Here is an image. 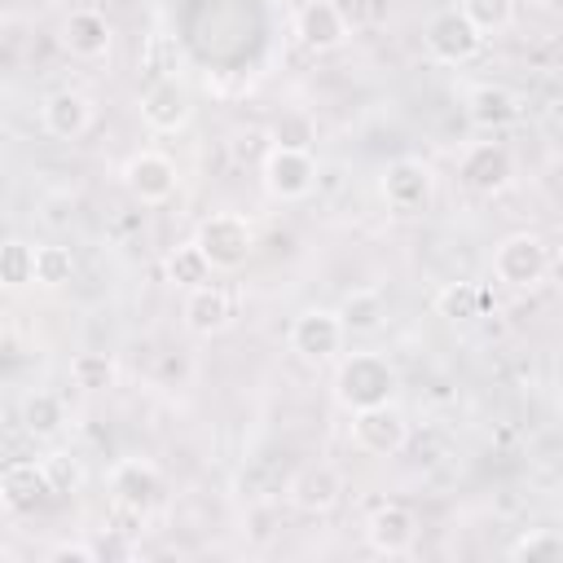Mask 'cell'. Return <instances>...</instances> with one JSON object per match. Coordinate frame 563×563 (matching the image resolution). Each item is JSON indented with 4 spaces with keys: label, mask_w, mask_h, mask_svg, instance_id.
Here are the masks:
<instances>
[{
    "label": "cell",
    "mask_w": 563,
    "mask_h": 563,
    "mask_svg": "<svg viewBox=\"0 0 563 563\" xmlns=\"http://www.w3.org/2000/svg\"><path fill=\"white\" fill-rule=\"evenodd\" d=\"M435 312H440L444 321H453V325L475 321V317L484 312V286H479V282H444V286L435 290Z\"/></svg>",
    "instance_id": "cell-23"
},
{
    "label": "cell",
    "mask_w": 563,
    "mask_h": 563,
    "mask_svg": "<svg viewBox=\"0 0 563 563\" xmlns=\"http://www.w3.org/2000/svg\"><path fill=\"white\" fill-rule=\"evenodd\" d=\"M493 277L515 286V290H532L537 282L550 277V251L537 233H510L493 246Z\"/></svg>",
    "instance_id": "cell-3"
},
{
    "label": "cell",
    "mask_w": 563,
    "mask_h": 563,
    "mask_svg": "<svg viewBox=\"0 0 563 563\" xmlns=\"http://www.w3.org/2000/svg\"><path fill=\"white\" fill-rule=\"evenodd\" d=\"M295 35L303 48L312 53H334L343 40H347V18L334 0H308L295 18Z\"/></svg>",
    "instance_id": "cell-15"
},
{
    "label": "cell",
    "mask_w": 563,
    "mask_h": 563,
    "mask_svg": "<svg viewBox=\"0 0 563 563\" xmlns=\"http://www.w3.org/2000/svg\"><path fill=\"white\" fill-rule=\"evenodd\" d=\"M462 13L479 26V35H497L515 22V0H462Z\"/></svg>",
    "instance_id": "cell-30"
},
{
    "label": "cell",
    "mask_w": 563,
    "mask_h": 563,
    "mask_svg": "<svg viewBox=\"0 0 563 563\" xmlns=\"http://www.w3.org/2000/svg\"><path fill=\"white\" fill-rule=\"evenodd\" d=\"M110 22H106V13H97V9H70L66 13V22H62V48L70 53V57H84V62H97V57H106L110 53Z\"/></svg>",
    "instance_id": "cell-17"
},
{
    "label": "cell",
    "mask_w": 563,
    "mask_h": 563,
    "mask_svg": "<svg viewBox=\"0 0 563 563\" xmlns=\"http://www.w3.org/2000/svg\"><path fill=\"white\" fill-rule=\"evenodd\" d=\"M194 242L207 251V260H211L216 273H233V268H242V264L251 260V251H255V229H251L246 216H238V211H211V216L198 224Z\"/></svg>",
    "instance_id": "cell-2"
},
{
    "label": "cell",
    "mask_w": 563,
    "mask_h": 563,
    "mask_svg": "<svg viewBox=\"0 0 563 563\" xmlns=\"http://www.w3.org/2000/svg\"><path fill=\"white\" fill-rule=\"evenodd\" d=\"M53 497H57V488H53V475H48L44 462H26L22 457V462L4 466V475H0V506L9 515H35Z\"/></svg>",
    "instance_id": "cell-10"
},
{
    "label": "cell",
    "mask_w": 563,
    "mask_h": 563,
    "mask_svg": "<svg viewBox=\"0 0 563 563\" xmlns=\"http://www.w3.org/2000/svg\"><path fill=\"white\" fill-rule=\"evenodd\" d=\"M22 427L35 440H53L66 427V405L53 391H26L22 396Z\"/></svg>",
    "instance_id": "cell-22"
},
{
    "label": "cell",
    "mask_w": 563,
    "mask_h": 563,
    "mask_svg": "<svg viewBox=\"0 0 563 563\" xmlns=\"http://www.w3.org/2000/svg\"><path fill=\"white\" fill-rule=\"evenodd\" d=\"M163 268H167V282L176 286V290H198V286H207L211 282V260H207V251L198 246V242H180V246H172L167 251V260H163Z\"/></svg>",
    "instance_id": "cell-21"
},
{
    "label": "cell",
    "mask_w": 563,
    "mask_h": 563,
    "mask_svg": "<svg viewBox=\"0 0 563 563\" xmlns=\"http://www.w3.org/2000/svg\"><path fill=\"white\" fill-rule=\"evenodd\" d=\"M339 317H343V325H347L352 334H374V330L383 325L387 308H383V295H378V290H352V295L339 303Z\"/></svg>",
    "instance_id": "cell-24"
},
{
    "label": "cell",
    "mask_w": 563,
    "mask_h": 563,
    "mask_svg": "<svg viewBox=\"0 0 563 563\" xmlns=\"http://www.w3.org/2000/svg\"><path fill=\"white\" fill-rule=\"evenodd\" d=\"M176 180H180L176 163H172L167 154H158V150H141V154H132L128 167H123V185H128V194H132L141 207H158V202H167V198L176 194Z\"/></svg>",
    "instance_id": "cell-13"
},
{
    "label": "cell",
    "mask_w": 563,
    "mask_h": 563,
    "mask_svg": "<svg viewBox=\"0 0 563 563\" xmlns=\"http://www.w3.org/2000/svg\"><path fill=\"white\" fill-rule=\"evenodd\" d=\"M0 277H4V286H9V290H18V286L35 282V246H31V242H22V238H9V242H4V251H0Z\"/></svg>",
    "instance_id": "cell-28"
},
{
    "label": "cell",
    "mask_w": 563,
    "mask_h": 563,
    "mask_svg": "<svg viewBox=\"0 0 563 563\" xmlns=\"http://www.w3.org/2000/svg\"><path fill=\"white\" fill-rule=\"evenodd\" d=\"M466 119L475 128H484V132H501V128H510L519 119V97L510 88H501V84H475L466 92Z\"/></svg>",
    "instance_id": "cell-20"
},
{
    "label": "cell",
    "mask_w": 563,
    "mask_h": 563,
    "mask_svg": "<svg viewBox=\"0 0 563 563\" xmlns=\"http://www.w3.org/2000/svg\"><path fill=\"white\" fill-rule=\"evenodd\" d=\"M422 40H427V53H431L435 62H444V66H462V62H471V57L484 48V35H479V26L462 13V4H457V9H440V13L427 22Z\"/></svg>",
    "instance_id": "cell-5"
},
{
    "label": "cell",
    "mask_w": 563,
    "mask_h": 563,
    "mask_svg": "<svg viewBox=\"0 0 563 563\" xmlns=\"http://www.w3.org/2000/svg\"><path fill=\"white\" fill-rule=\"evenodd\" d=\"M194 106H189V92L176 84V79H154L145 92H141V119L145 128L154 132H180L189 123Z\"/></svg>",
    "instance_id": "cell-16"
},
{
    "label": "cell",
    "mask_w": 563,
    "mask_h": 563,
    "mask_svg": "<svg viewBox=\"0 0 563 563\" xmlns=\"http://www.w3.org/2000/svg\"><path fill=\"white\" fill-rule=\"evenodd\" d=\"M110 497L119 510H132V515H150L163 497H167V484H163V471L145 457H123L110 466Z\"/></svg>",
    "instance_id": "cell-4"
},
{
    "label": "cell",
    "mask_w": 563,
    "mask_h": 563,
    "mask_svg": "<svg viewBox=\"0 0 563 563\" xmlns=\"http://www.w3.org/2000/svg\"><path fill=\"white\" fill-rule=\"evenodd\" d=\"M180 317H185V330H189V334L211 339V334H220V330L233 321V299H229V290H220V286L207 282V286H198V290H185Z\"/></svg>",
    "instance_id": "cell-18"
},
{
    "label": "cell",
    "mask_w": 563,
    "mask_h": 563,
    "mask_svg": "<svg viewBox=\"0 0 563 563\" xmlns=\"http://www.w3.org/2000/svg\"><path fill=\"white\" fill-rule=\"evenodd\" d=\"M506 554L519 559V563H563V532H554V528H532V532H523Z\"/></svg>",
    "instance_id": "cell-26"
},
{
    "label": "cell",
    "mask_w": 563,
    "mask_h": 563,
    "mask_svg": "<svg viewBox=\"0 0 563 563\" xmlns=\"http://www.w3.org/2000/svg\"><path fill=\"white\" fill-rule=\"evenodd\" d=\"M273 145L282 150H308L312 154V141H317V123L303 114V110H286L277 123H273Z\"/></svg>",
    "instance_id": "cell-29"
},
{
    "label": "cell",
    "mask_w": 563,
    "mask_h": 563,
    "mask_svg": "<svg viewBox=\"0 0 563 563\" xmlns=\"http://www.w3.org/2000/svg\"><path fill=\"white\" fill-rule=\"evenodd\" d=\"M550 282L563 290V251H559V255H550Z\"/></svg>",
    "instance_id": "cell-32"
},
{
    "label": "cell",
    "mask_w": 563,
    "mask_h": 563,
    "mask_svg": "<svg viewBox=\"0 0 563 563\" xmlns=\"http://www.w3.org/2000/svg\"><path fill=\"white\" fill-rule=\"evenodd\" d=\"M260 176H264V189L268 198L277 202H299L312 194L317 185V163L308 150H282V145H268L264 163H260Z\"/></svg>",
    "instance_id": "cell-6"
},
{
    "label": "cell",
    "mask_w": 563,
    "mask_h": 563,
    "mask_svg": "<svg viewBox=\"0 0 563 563\" xmlns=\"http://www.w3.org/2000/svg\"><path fill=\"white\" fill-rule=\"evenodd\" d=\"M365 541H369L378 554H387V559L409 554L413 541H418V519H413V510L400 506V501H383V506H374L369 519H365Z\"/></svg>",
    "instance_id": "cell-14"
},
{
    "label": "cell",
    "mask_w": 563,
    "mask_h": 563,
    "mask_svg": "<svg viewBox=\"0 0 563 563\" xmlns=\"http://www.w3.org/2000/svg\"><path fill=\"white\" fill-rule=\"evenodd\" d=\"M457 176L466 189L475 194H501L510 180H515V154L501 145V141H475L462 163H457Z\"/></svg>",
    "instance_id": "cell-12"
},
{
    "label": "cell",
    "mask_w": 563,
    "mask_h": 563,
    "mask_svg": "<svg viewBox=\"0 0 563 563\" xmlns=\"http://www.w3.org/2000/svg\"><path fill=\"white\" fill-rule=\"evenodd\" d=\"M101 550L97 545H84V541H57L48 550V563H97Z\"/></svg>",
    "instance_id": "cell-31"
},
{
    "label": "cell",
    "mask_w": 563,
    "mask_h": 563,
    "mask_svg": "<svg viewBox=\"0 0 563 563\" xmlns=\"http://www.w3.org/2000/svg\"><path fill=\"white\" fill-rule=\"evenodd\" d=\"M343 339H347V325H343L339 308H303L290 321V347L303 361H330V356H339L343 352Z\"/></svg>",
    "instance_id": "cell-9"
},
{
    "label": "cell",
    "mask_w": 563,
    "mask_h": 563,
    "mask_svg": "<svg viewBox=\"0 0 563 563\" xmlns=\"http://www.w3.org/2000/svg\"><path fill=\"white\" fill-rule=\"evenodd\" d=\"M286 497H290V506L299 515H330L343 501V475L330 462H308V466H299L290 475Z\"/></svg>",
    "instance_id": "cell-11"
},
{
    "label": "cell",
    "mask_w": 563,
    "mask_h": 563,
    "mask_svg": "<svg viewBox=\"0 0 563 563\" xmlns=\"http://www.w3.org/2000/svg\"><path fill=\"white\" fill-rule=\"evenodd\" d=\"M70 277H75V255H70L66 246H57V242L35 246V286L57 290V286H66Z\"/></svg>",
    "instance_id": "cell-27"
},
{
    "label": "cell",
    "mask_w": 563,
    "mask_h": 563,
    "mask_svg": "<svg viewBox=\"0 0 563 563\" xmlns=\"http://www.w3.org/2000/svg\"><path fill=\"white\" fill-rule=\"evenodd\" d=\"M400 387V374L387 356L378 352H347L334 369V400L343 409H369V405H387Z\"/></svg>",
    "instance_id": "cell-1"
},
{
    "label": "cell",
    "mask_w": 563,
    "mask_h": 563,
    "mask_svg": "<svg viewBox=\"0 0 563 563\" xmlns=\"http://www.w3.org/2000/svg\"><path fill=\"white\" fill-rule=\"evenodd\" d=\"M378 189H383V202H387L391 211L413 216V211H422V207L431 202V194H435V172H431L422 158H391V163L383 167Z\"/></svg>",
    "instance_id": "cell-8"
},
{
    "label": "cell",
    "mask_w": 563,
    "mask_h": 563,
    "mask_svg": "<svg viewBox=\"0 0 563 563\" xmlns=\"http://www.w3.org/2000/svg\"><path fill=\"white\" fill-rule=\"evenodd\" d=\"M40 123H44L48 136L75 141V136H84L88 123H92V101H88L84 92H75V88H62V92H53V97L40 106Z\"/></svg>",
    "instance_id": "cell-19"
},
{
    "label": "cell",
    "mask_w": 563,
    "mask_h": 563,
    "mask_svg": "<svg viewBox=\"0 0 563 563\" xmlns=\"http://www.w3.org/2000/svg\"><path fill=\"white\" fill-rule=\"evenodd\" d=\"M114 356L110 352H75L70 356V383L79 391H106L114 387Z\"/></svg>",
    "instance_id": "cell-25"
},
{
    "label": "cell",
    "mask_w": 563,
    "mask_h": 563,
    "mask_svg": "<svg viewBox=\"0 0 563 563\" xmlns=\"http://www.w3.org/2000/svg\"><path fill=\"white\" fill-rule=\"evenodd\" d=\"M352 444L369 457H396L409 444V422L405 413L387 400V405H369L352 413Z\"/></svg>",
    "instance_id": "cell-7"
}]
</instances>
